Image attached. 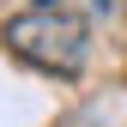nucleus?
<instances>
[{"instance_id": "1", "label": "nucleus", "mask_w": 127, "mask_h": 127, "mask_svg": "<svg viewBox=\"0 0 127 127\" xmlns=\"http://www.w3.org/2000/svg\"><path fill=\"white\" fill-rule=\"evenodd\" d=\"M6 49L30 61L36 73L55 79H79L91 55V24L73 0H30L18 18H6Z\"/></svg>"}]
</instances>
